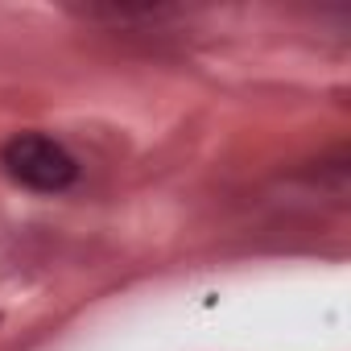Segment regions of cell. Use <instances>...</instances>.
Here are the masks:
<instances>
[{"label": "cell", "instance_id": "obj_1", "mask_svg": "<svg viewBox=\"0 0 351 351\" xmlns=\"http://www.w3.org/2000/svg\"><path fill=\"white\" fill-rule=\"evenodd\" d=\"M0 165L13 182L42 191V195H58L66 186H75L79 178V161L46 132H17L0 149Z\"/></svg>", "mask_w": 351, "mask_h": 351}]
</instances>
